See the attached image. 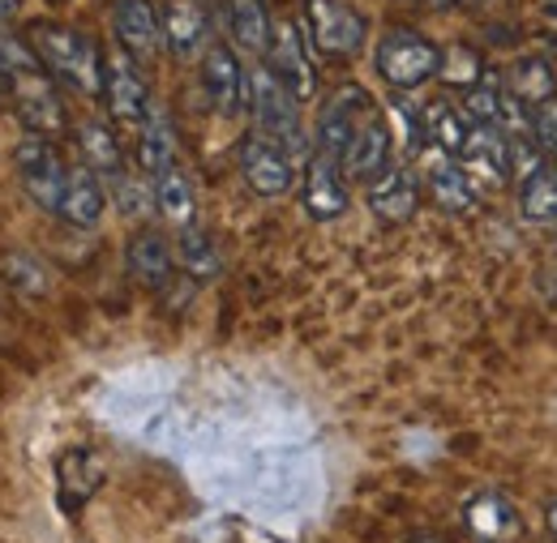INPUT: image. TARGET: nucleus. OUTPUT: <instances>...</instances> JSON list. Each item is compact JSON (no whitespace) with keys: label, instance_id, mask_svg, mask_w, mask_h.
I'll use <instances>...</instances> for the list:
<instances>
[{"label":"nucleus","instance_id":"9d476101","mask_svg":"<svg viewBox=\"0 0 557 543\" xmlns=\"http://www.w3.org/2000/svg\"><path fill=\"white\" fill-rule=\"evenodd\" d=\"M103 103H108V116L116 125H141V116L150 108V86H146L138 61L129 52L103 56Z\"/></svg>","mask_w":557,"mask_h":543},{"label":"nucleus","instance_id":"aec40b11","mask_svg":"<svg viewBox=\"0 0 557 543\" xmlns=\"http://www.w3.org/2000/svg\"><path fill=\"white\" fill-rule=\"evenodd\" d=\"M103 210H108V193H103V180L82 163V167H70L65 176V193L57 202V218H65L70 227H99L103 223Z\"/></svg>","mask_w":557,"mask_h":543},{"label":"nucleus","instance_id":"423d86ee","mask_svg":"<svg viewBox=\"0 0 557 543\" xmlns=\"http://www.w3.org/2000/svg\"><path fill=\"white\" fill-rule=\"evenodd\" d=\"M13 159H17V176H22L26 198L39 205V210H52V214H57V202H61V193H65L70 167H65L61 150L52 146V137L26 134L17 141Z\"/></svg>","mask_w":557,"mask_h":543},{"label":"nucleus","instance_id":"393cba45","mask_svg":"<svg viewBox=\"0 0 557 543\" xmlns=\"http://www.w3.org/2000/svg\"><path fill=\"white\" fill-rule=\"evenodd\" d=\"M223 4H227L232 39H236L245 52L267 56V48H271V30H275L271 0H223Z\"/></svg>","mask_w":557,"mask_h":543},{"label":"nucleus","instance_id":"e433bc0d","mask_svg":"<svg viewBox=\"0 0 557 543\" xmlns=\"http://www.w3.org/2000/svg\"><path fill=\"white\" fill-rule=\"evenodd\" d=\"M9 99V81H4V73H0V103Z\"/></svg>","mask_w":557,"mask_h":543},{"label":"nucleus","instance_id":"f03ea898","mask_svg":"<svg viewBox=\"0 0 557 543\" xmlns=\"http://www.w3.org/2000/svg\"><path fill=\"white\" fill-rule=\"evenodd\" d=\"M26 43L35 48L39 65L61 86H70L86 99H103V52L86 30L65 26V22H35L26 30Z\"/></svg>","mask_w":557,"mask_h":543},{"label":"nucleus","instance_id":"a878e982","mask_svg":"<svg viewBox=\"0 0 557 543\" xmlns=\"http://www.w3.org/2000/svg\"><path fill=\"white\" fill-rule=\"evenodd\" d=\"M502 90H506V94H515L523 108H532V112H536L541 103H549V99L557 94V73L545 56H523V61H515V65L506 68Z\"/></svg>","mask_w":557,"mask_h":543},{"label":"nucleus","instance_id":"412c9836","mask_svg":"<svg viewBox=\"0 0 557 543\" xmlns=\"http://www.w3.org/2000/svg\"><path fill=\"white\" fill-rule=\"evenodd\" d=\"M420 129H424V146H433V150L459 159L463 141L472 134V121H468V112H463L450 94H437V99H429V103L420 108Z\"/></svg>","mask_w":557,"mask_h":543},{"label":"nucleus","instance_id":"f704fd0d","mask_svg":"<svg viewBox=\"0 0 557 543\" xmlns=\"http://www.w3.org/2000/svg\"><path fill=\"white\" fill-rule=\"evenodd\" d=\"M545 531L557 540V501H549V509H545Z\"/></svg>","mask_w":557,"mask_h":543},{"label":"nucleus","instance_id":"c85d7f7f","mask_svg":"<svg viewBox=\"0 0 557 543\" xmlns=\"http://www.w3.org/2000/svg\"><path fill=\"white\" fill-rule=\"evenodd\" d=\"M519 205L528 223H557V176L549 167H541L519 185Z\"/></svg>","mask_w":557,"mask_h":543},{"label":"nucleus","instance_id":"6e6552de","mask_svg":"<svg viewBox=\"0 0 557 543\" xmlns=\"http://www.w3.org/2000/svg\"><path fill=\"white\" fill-rule=\"evenodd\" d=\"M236 167H240V176H245V185L258 193V198H283L287 189H292V180H296V159L275 146L271 137H262L258 129H249V134L240 137V146H236Z\"/></svg>","mask_w":557,"mask_h":543},{"label":"nucleus","instance_id":"f3484780","mask_svg":"<svg viewBox=\"0 0 557 543\" xmlns=\"http://www.w3.org/2000/svg\"><path fill=\"white\" fill-rule=\"evenodd\" d=\"M420 205V176L408 163H391L377 180H369V210L382 223H408Z\"/></svg>","mask_w":557,"mask_h":543},{"label":"nucleus","instance_id":"a211bd4d","mask_svg":"<svg viewBox=\"0 0 557 543\" xmlns=\"http://www.w3.org/2000/svg\"><path fill=\"white\" fill-rule=\"evenodd\" d=\"M125 266H129V274L138 278L141 287L163 291L172 282V274H176V249H172V240L163 231L141 227L138 236L129 240V249H125Z\"/></svg>","mask_w":557,"mask_h":543},{"label":"nucleus","instance_id":"6ab92c4d","mask_svg":"<svg viewBox=\"0 0 557 543\" xmlns=\"http://www.w3.org/2000/svg\"><path fill=\"white\" fill-rule=\"evenodd\" d=\"M463 527L485 543H510L523 535V518L515 509V501H506L502 492H481L463 505Z\"/></svg>","mask_w":557,"mask_h":543},{"label":"nucleus","instance_id":"4be33fe9","mask_svg":"<svg viewBox=\"0 0 557 543\" xmlns=\"http://www.w3.org/2000/svg\"><path fill=\"white\" fill-rule=\"evenodd\" d=\"M141 137H138V163L146 176H159L168 167H176V129L168 121V112L150 99L146 116H141Z\"/></svg>","mask_w":557,"mask_h":543},{"label":"nucleus","instance_id":"7ed1b4c3","mask_svg":"<svg viewBox=\"0 0 557 543\" xmlns=\"http://www.w3.org/2000/svg\"><path fill=\"white\" fill-rule=\"evenodd\" d=\"M249 112H253V129L283 146L292 159L313 154L305 141V129H300V99L267 65L249 73Z\"/></svg>","mask_w":557,"mask_h":543},{"label":"nucleus","instance_id":"72a5a7b5","mask_svg":"<svg viewBox=\"0 0 557 543\" xmlns=\"http://www.w3.org/2000/svg\"><path fill=\"white\" fill-rule=\"evenodd\" d=\"M532 134H536L545 154H557V94L532 112Z\"/></svg>","mask_w":557,"mask_h":543},{"label":"nucleus","instance_id":"dca6fc26","mask_svg":"<svg viewBox=\"0 0 557 543\" xmlns=\"http://www.w3.org/2000/svg\"><path fill=\"white\" fill-rule=\"evenodd\" d=\"M424 189H429L433 205L446 210V214L476 210V185H472V176L459 167V159H450V154H442L433 146H429V159H424Z\"/></svg>","mask_w":557,"mask_h":543},{"label":"nucleus","instance_id":"5701e85b","mask_svg":"<svg viewBox=\"0 0 557 543\" xmlns=\"http://www.w3.org/2000/svg\"><path fill=\"white\" fill-rule=\"evenodd\" d=\"M57 476H61V505L77 514L103 483V463L90 454V450H65L61 463H57Z\"/></svg>","mask_w":557,"mask_h":543},{"label":"nucleus","instance_id":"ddd939ff","mask_svg":"<svg viewBox=\"0 0 557 543\" xmlns=\"http://www.w3.org/2000/svg\"><path fill=\"white\" fill-rule=\"evenodd\" d=\"M159 26H163V48L176 61H198L214 43L210 39V13L202 0H163Z\"/></svg>","mask_w":557,"mask_h":543},{"label":"nucleus","instance_id":"9b49d317","mask_svg":"<svg viewBox=\"0 0 557 543\" xmlns=\"http://www.w3.org/2000/svg\"><path fill=\"white\" fill-rule=\"evenodd\" d=\"M202 90L219 116H240L249 108V73L227 43H210L202 52Z\"/></svg>","mask_w":557,"mask_h":543},{"label":"nucleus","instance_id":"473e14b6","mask_svg":"<svg viewBox=\"0 0 557 543\" xmlns=\"http://www.w3.org/2000/svg\"><path fill=\"white\" fill-rule=\"evenodd\" d=\"M463 112H468L472 125H493L497 129V121H502V86L476 81L468 90V99H463Z\"/></svg>","mask_w":557,"mask_h":543},{"label":"nucleus","instance_id":"f257e3e1","mask_svg":"<svg viewBox=\"0 0 557 543\" xmlns=\"http://www.w3.org/2000/svg\"><path fill=\"white\" fill-rule=\"evenodd\" d=\"M0 73L9 81V99H13V112L26 125V134L61 137L70 129L65 103L57 94V77L39 65V56L26 39L0 30Z\"/></svg>","mask_w":557,"mask_h":543},{"label":"nucleus","instance_id":"58836bf2","mask_svg":"<svg viewBox=\"0 0 557 543\" xmlns=\"http://www.w3.org/2000/svg\"><path fill=\"white\" fill-rule=\"evenodd\" d=\"M549 172H554V176H557V154H554V167H549Z\"/></svg>","mask_w":557,"mask_h":543},{"label":"nucleus","instance_id":"cd10ccee","mask_svg":"<svg viewBox=\"0 0 557 543\" xmlns=\"http://www.w3.org/2000/svg\"><path fill=\"white\" fill-rule=\"evenodd\" d=\"M150 180H154V210H159L168 223L189 227L194 214H198V193H194L185 167L176 163V167H168V172H159V176H150Z\"/></svg>","mask_w":557,"mask_h":543},{"label":"nucleus","instance_id":"2eb2a0df","mask_svg":"<svg viewBox=\"0 0 557 543\" xmlns=\"http://www.w3.org/2000/svg\"><path fill=\"white\" fill-rule=\"evenodd\" d=\"M112 26H116V43L121 52H129L138 65H150L163 48V26H159V9L150 0H116L112 9Z\"/></svg>","mask_w":557,"mask_h":543},{"label":"nucleus","instance_id":"bb28decb","mask_svg":"<svg viewBox=\"0 0 557 543\" xmlns=\"http://www.w3.org/2000/svg\"><path fill=\"white\" fill-rule=\"evenodd\" d=\"M172 249H176V266L189 274L194 282H214V278L223 274L219 244H214V236H210L207 227H198V223L181 227V236H176Z\"/></svg>","mask_w":557,"mask_h":543},{"label":"nucleus","instance_id":"c9c22d12","mask_svg":"<svg viewBox=\"0 0 557 543\" xmlns=\"http://www.w3.org/2000/svg\"><path fill=\"white\" fill-rule=\"evenodd\" d=\"M429 4H433V9H455L459 0H429Z\"/></svg>","mask_w":557,"mask_h":543},{"label":"nucleus","instance_id":"4468645a","mask_svg":"<svg viewBox=\"0 0 557 543\" xmlns=\"http://www.w3.org/2000/svg\"><path fill=\"white\" fill-rule=\"evenodd\" d=\"M300 198L313 223H335L348 210V180L339 172V163L322 150H313L305 159V180H300Z\"/></svg>","mask_w":557,"mask_h":543},{"label":"nucleus","instance_id":"39448f33","mask_svg":"<svg viewBox=\"0 0 557 543\" xmlns=\"http://www.w3.org/2000/svg\"><path fill=\"white\" fill-rule=\"evenodd\" d=\"M305 26L309 43L331 61H351L369 39V26L351 0H305Z\"/></svg>","mask_w":557,"mask_h":543},{"label":"nucleus","instance_id":"c756f323","mask_svg":"<svg viewBox=\"0 0 557 543\" xmlns=\"http://www.w3.org/2000/svg\"><path fill=\"white\" fill-rule=\"evenodd\" d=\"M112 198H116V210L129 214V218H150L154 214V180L150 176H134L129 167L116 172L112 180Z\"/></svg>","mask_w":557,"mask_h":543},{"label":"nucleus","instance_id":"20e7f679","mask_svg":"<svg viewBox=\"0 0 557 543\" xmlns=\"http://www.w3.org/2000/svg\"><path fill=\"white\" fill-rule=\"evenodd\" d=\"M442 65V48L433 39H424L420 30L408 26H391L382 39H377V73L382 81H391L399 94L424 86L429 77H437Z\"/></svg>","mask_w":557,"mask_h":543},{"label":"nucleus","instance_id":"1a4fd4ad","mask_svg":"<svg viewBox=\"0 0 557 543\" xmlns=\"http://www.w3.org/2000/svg\"><path fill=\"white\" fill-rule=\"evenodd\" d=\"M395 134H391V121L382 116V108L377 112H369L364 116V125L351 134L348 150L339 154V172H344V180H377L395 159Z\"/></svg>","mask_w":557,"mask_h":543},{"label":"nucleus","instance_id":"7c9ffc66","mask_svg":"<svg viewBox=\"0 0 557 543\" xmlns=\"http://www.w3.org/2000/svg\"><path fill=\"white\" fill-rule=\"evenodd\" d=\"M437 77H446L450 86H463V90H472V86L481 81V56H476L468 43L442 48V65H437Z\"/></svg>","mask_w":557,"mask_h":543},{"label":"nucleus","instance_id":"2f4dec72","mask_svg":"<svg viewBox=\"0 0 557 543\" xmlns=\"http://www.w3.org/2000/svg\"><path fill=\"white\" fill-rule=\"evenodd\" d=\"M4 274H9V282H13L22 295H48V270H44L35 257L9 253V257H4Z\"/></svg>","mask_w":557,"mask_h":543},{"label":"nucleus","instance_id":"4c0bfd02","mask_svg":"<svg viewBox=\"0 0 557 543\" xmlns=\"http://www.w3.org/2000/svg\"><path fill=\"white\" fill-rule=\"evenodd\" d=\"M9 4H13V0H0V13H9Z\"/></svg>","mask_w":557,"mask_h":543},{"label":"nucleus","instance_id":"0eeeda50","mask_svg":"<svg viewBox=\"0 0 557 543\" xmlns=\"http://www.w3.org/2000/svg\"><path fill=\"white\" fill-rule=\"evenodd\" d=\"M369 112H377V103H373V94L364 90V86H335L331 94H326V103H322V112H318V134H313V150H322V154H331L335 163H339V154L348 150L351 134L364 125V116Z\"/></svg>","mask_w":557,"mask_h":543},{"label":"nucleus","instance_id":"b1692460","mask_svg":"<svg viewBox=\"0 0 557 543\" xmlns=\"http://www.w3.org/2000/svg\"><path fill=\"white\" fill-rule=\"evenodd\" d=\"M73 141H77L82 163H86L99 180H112L116 172H125V150H121L116 134H112L103 121H82V125L73 129Z\"/></svg>","mask_w":557,"mask_h":543},{"label":"nucleus","instance_id":"f8f14e48","mask_svg":"<svg viewBox=\"0 0 557 543\" xmlns=\"http://www.w3.org/2000/svg\"><path fill=\"white\" fill-rule=\"evenodd\" d=\"M267 68L275 73L278 81H283L300 103H309V99L318 94V73H313L309 48H305L296 22H275L271 48H267Z\"/></svg>","mask_w":557,"mask_h":543}]
</instances>
